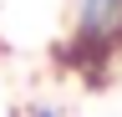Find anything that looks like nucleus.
Returning <instances> with one entry per match:
<instances>
[{"instance_id": "f257e3e1", "label": "nucleus", "mask_w": 122, "mask_h": 117, "mask_svg": "<svg viewBox=\"0 0 122 117\" xmlns=\"http://www.w3.org/2000/svg\"><path fill=\"white\" fill-rule=\"evenodd\" d=\"M30 117H61L56 107H30Z\"/></svg>"}]
</instances>
